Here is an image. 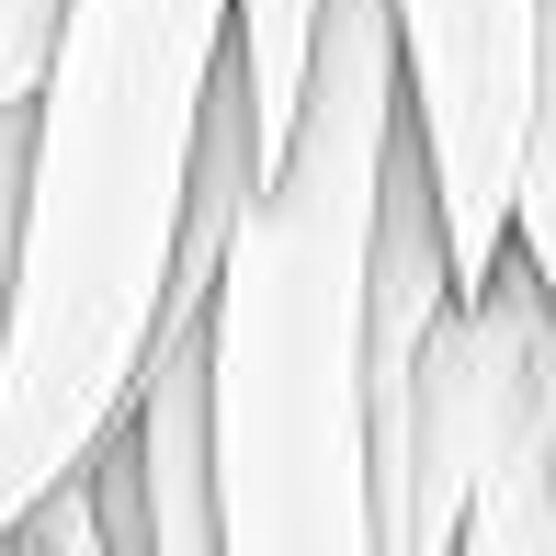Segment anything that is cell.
I'll return each instance as SVG.
<instances>
[{
	"label": "cell",
	"mask_w": 556,
	"mask_h": 556,
	"mask_svg": "<svg viewBox=\"0 0 556 556\" xmlns=\"http://www.w3.org/2000/svg\"><path fill=\"white\" fill-rule=\"evenodd\" d=\"M239 0H58L0 330V545L125 420L170 307Z\"/></svg>",
	"instance_id": "1"
},
{
	"label": "cell",
	"mask_w": 556,
	"mask_h": 556,
	"mask_svg": "<svg viewBox=\"0 0 556 556\" xmlns=\"http://www.w3.org/2000/svg\"><path fill=\"white\" fill-rule=\"evenodd\" d=\"M409 137L397 0H330L307 114L262 160L216 273V511L227 556H375V227Z\"/></svg>",
	"instance_id": "2"
},
{
	"label": "cell",
	"mask_w": 556,
	"mask_h": 556,
	"mask_svg": "<svg viewBox=\"0 0 556 556\" xmlns=\"http://www.w3.org/2000/svg\"><path fill=\"white\" fill-rule=\"evenodd\" d=\"M545 35H556V0H397L409 125L432 148L466 295L511 262V193H522V148H534V103H545Z\"/></svg>",
	"instance_id": "3"
},
{
	"label": "cell",
	"mask_w": 556,
	"mask_h": 556,
	"mask_svg": "<svg viewBox=\"0 0 556 556\" xmlns=\"http://www.w3.org/2000/svg\"><path fill=\"white\" fill-rule=\"evenodd\" d=\"M466 318H477V387H489V466H477L454 556H556V295L511 250L466 295Z\"/></svg>",
	"instance_id": "4"
},
{
	"label": "cell",
	"mask_w": 556,
	"mask_h": 556,
	"mask_svg": "<svg viewBox=\"0 0 556 556\" xmlns=\"http://www.w3.org/2000/svg\"><path fill=\"white\" fill-rule=\"evenodd\" d=\"M216 295H170L148 375L125 397V454H137V500H148V556H227V511H216Z\"/></svg>",
	"instance_id": "5"
},
{
	"label": "cell",
	"mask_w": 556,
	"mask_h": 556,
	"mask_svg": "<svg viewBox=\"0 0 556 556\" xmlns=\"http://www.w3.org/2000/svg\"><path fill=\"white\" fill-rule=\"evenodd\" d=\"M318 23H330V0H239V35H227V58H239V80H250V125H262V160L295 137V114H307Z\"/></svg>",
	"instance_id": "6"
},
{
	"label": "cell",
	"mask_w": 556,
	"mask_h": 556,
	"mask_svg": "<svg viewBox=\"0 0 556 556\" xmlns=\"http://www.w3.org/2000/svg\"><path fill=\"white\" fill-rule=\"evenodd\" d=\"M511 250L556 295V35H545V103H534V148H522V193H511Z\"/></svg>",
	"instance_id": "7"
},
{
	"label": "cell",
	"mask_w": 556,
	"mask_h": 556,
	"mask_svg": "<svg viewBox=\"0 0 556 556\" xmlns=\"http://www.w3.org/2000/svg\"><path fill=\"white\" fill-rule=\"evenodd\" d=\"M12 545H68V556H103L114 534H103V489H91V466H80V477H58V489H46L35 511L12 522Z\"/></svg>",
	"instance_id": "8"
},
{
	"label": "cell",
	"mask_w": 556,
	"mask_h": 556,
	"mask_svg": "<svg viewBox=\"0 0 556 556\" xmlns=\"http://www.w3.org/2000/svg\"><path fill=\"white\" fill-rule=\"evenodd\" d=\"M46 46H58V0H0V103H35Z\"/></svg>",
	"instance_id": "9"
},
{
	"label": "cell",
	"mask_w": 556,
	"mask_h": 556,
	"mask_svg": "<svg viewBox=\"0 0 556 556\" xmlns=\"http://www.w3.org/2000/svg\"><path fill=\"white\" fill-rule=\"evenodd\" d=\"M23 137H35V103H0V330H12V250H23Z\"/></svg>",
	"instance_id": "10"
}]
</instances>
